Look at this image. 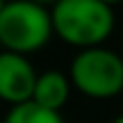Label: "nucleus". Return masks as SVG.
I'll use <instances>...</instances> for the list:
<instances>
[{"mask_svg":"<svg viewBox=\"0 0 123 123\" xmlns=\"http://www.w3.org/2000/svg\"><path fill=\"white\" fill-rule=\"evenodd\" d=\"M68 80L89 98H112L123 91V59L103 46L84 48L71 64Z\"/></svg>","mask_w":123,"mask_h":123,"instance_id":"3","label":"nucleus"},{"mask_svg":"<svg viewBox=\"0 0 123 123\" xmlns=\"http://www.w3.org/2000/svg\"><path fill=\"white\" fill-rule=\"evenodd\" d=\"M53 34V21L46 7L27 0L5 2L0 12V46L7 53L30 55L43 48Z\"/></svg>","mask_w":123,"mask_h":123,"instance_id":"2","label":"nucleus"},{"mask_svg":"<svg viewBox=\"0 0 123 123\" xmlns=\"http://www.w3.org/2000/svg\"><path fill=\"white\" fill-rule=\"evenodd\" d=\"M53 32L80 50L100 46L114 30V9L100 0H57L50 12Z\"/></svg>","mask_w":123,"mask_h":123,"instance_id":"1","label":"nucleus"},{"mask_svg":"<svg viewBox=\"0 0 123 123\" xmlns=\"http://www.w3.org/2000/svg\"><path fill=\"white\" fill-rule=\"evenodd\" d=\"M112 123H123V116H119V119H114Z\"/></svg>","mask_w":123,"mask_h":123,"instance_id":"9","label":"nucleus"},{"mask_svg":"<svg viewBox=\"0 0 123 123\" xmlns=\"http://www.w3.org/2000/svg\"><path fill=\"white\" fill-rule=\"evenodd\" d=\"M2 7H5V0H0V12H2Z\"/></svg>","mask_w":123,"mask_h":123,"instance_id":"10","label":"nucleus"},{"mask_svg":"<svg viewBox=\"0 0 123 123\" xmlns=\"http://www.w3.org/2000/svg\"><path fill=\"white\" fill-rule=\"evenodd\" d=\"M71 91V80L59 71H46V73L37 75L34 82V93H32V103L41 105L43 110L59 112L68 100Z\"/></svg>","mask_w":123,"mask_h":123,"instance_id":"5","label":"nucleus"},{"mask_svg":"<svg viewBox=\"0 0 123 123\" xmlns=\"http://www.w3.org/2000/svg\"><path fill=\"white\" fill-rule=\"evenodd\" d=\"M5 123H64L59 112L43 110L41 105L27 100L21 105H14L5 116Z\"/></svg>","mask_w":123,"mask_h":123,"instance_id":"6","label":"nucleus"},{"mask_svg":"<svg viewBox=\"0 0 123 123\" xmlns=\"http://www.w3.org/2000/svg\"><path fill=\"white\" fill-rule=\"evenodd\" d=\"M37 75L25 55L0 53V100L9 105H21L32 100Z\"/></svg>","mask_w":123,"mask_h":123,"instance_id":"4","label":"nucleus"},{"mask_svg":"<svg viewBox=\"0 0 123 123\" xmlns=\"http://www.w3.org/2000/svg\"><path fill=\"white\" fill-rule=\"evenodd\" d=\"M100 2H105V5H110V7H112V5H116V2H121V0H100Z\"/></svg>","mask_w":123,"mask_h":123,"instance_id":"8","label":"nucleus"},{"mask_svg":"<svg viewBox=\"0 0 123 123\" xmlns=\"http://www.w3.org/2000/svg\"><path fill=\"white\" fill-rule=\"evenodd\" d=\"M27 2H34V5H39V7H46V5H55L57 0H27Z\"/></svg>","mask_w":123,"mask_h":123,"instance_id":"7","label":"nucleus"}]
</instances>
